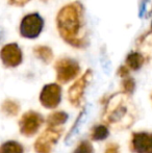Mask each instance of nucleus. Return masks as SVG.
I'll list each match as a JSON object with an SVG mask.
<instances>
[{
	"label": "nucleus",
	"mask_w": 152,
	"mask_h": 153,
	"mask_svg": "<svg viewBox=\"0 0 152 153\" xmlns=\"http://www.w3.org/2000/svg\"><path fill=\"white\" fill-rule=\"evenodd\" d=\"M56 28L61 38L74 48H85L89 44L85 22V7L79 1L64 5L56 15Z\"/></svg>",
	"instance_id": "1"
},
{
	"label": "nucleus",
	"mask_w": 152,
	"mask_h": 153,
	"mask_svg": "<svg viewBox=\"0 0 152 153\" xmlns=\"http://www.w3.org/2000/svg\"><path fill=\"white\" fill-rule=\"evenodd\" d=\"M136 108L126 94H116L108 99L103 119L116 129L129 128L136 120Z\"/></svg>",
	"instance_id": "2"
},
{
	"label": "nucleus",
	"mask_w": 152,
	"mask_h": 153,
	"mask_svg": "<svg viewBox=\"0 0 152 153\" xmlns=\"http://www.w3.org/2000/svg\"><path fill=\"white\" fill-rule=\"evenodd\" d=\"M43 28H44V19L39 13H30L22 18L19 26V32L23 38L33 40L40 36Z\"/></svg>",
	"instance_id": "3"
},
{
	"label": "nucleus",
	"mask_w": 152,
	"mask_h": 153,
	"mask_svg": "<svg viewBox=\"0 0 152 153\" xmlns=\"http://www.w3.org/2000/svg\"><path fill=\"white\" fill-rule=\"evenodd\" d=\"M56 79L61 83H67L78 76L80 67L76 61L68 57L57 59L54 65Z\"/></svg>",
	"instance_id": "4"
},
{
	"label": "nucleus",
	"mask_w": 152,
	"mask_h": 153,
	"mask_svg": "<svg viewBox=\"0 0 152 153\" xmlns=\"http://www.w3.org/2000/svg\"><path fill=\"white\" fill-rule=\"evenodd\" d=\"M63 128L48 127L37 139L35 143V150L37 153H51L55 143L59 140Z\"/></svg>",
	"instance_id": "5"
},
{
	"label": "nucleus",
	"mask_w": 152,
	"mask_h": 153,
	"mask_svg": "<svg viewBox=\"0 0 152 153\" xmlns=\"http://www.w3.org/2000/svg\"><path fill=\"white\" fill-rule=\"evenodd\" d=\"M92 76H93V72H92L91 69H87L85 72V74L81 77H79L75 82L70 87L69 91H68V97H69V101L73 106L78 107L81 104L83 93H85L87 83L91 80Z\"/></svg>",
	"instance_id": "6"
},
{
	"label": "nucleus",
	"mask_w": 152,
	"mask_h": 153,
	"mask_svg": "<svg viewBox=\"0 0 152 153\" xmlns=\"http://www.w3.org/2000/svg\"><path fill=\"white\" fill-rule=\"evenodd\" d=\"M0 59L6 68H16L23 61V53L17 43L6 44L0 49Z\"/></svg>",
	"instance_id": "7"
},
{
	"label": "nucleus",
	"mask_w": 152,
	"mask_h": 153,
	"mask_svg": "<svg viewBox=\"0 0 152 153\" xmlns=\"http://www.w3.org/2000/svg\"><path fill=\"white\" fill-rule=\"evenodd\" d=\"M62 100V88L57 83L44 85L40 94V102L44 107L52 109L57 107Z\"/></svg>",
	"instance_id": "8"
},
{
	"label": "nucleus",
	"mask_w": 152,
	"mask_h": 153,
	"mask_svg": "<svg viewBox=\"0 0 152 153\" xmlns=\"http://www.w3.org/2000/svg\"><path fill=\"white\" fill-rule=\"evenodd\" d=\"M43 123H44V119L39 113L27 111L22 116L19 122L20 131L25 137H33L38 132Z\"/></svg>",
	"instance_id": "9"
},
{
	"label": "nucleus",
	"mask_w": 152,
	"mask_h": 153,
	"mask_svg": "<svg viewBox=\"0 0 152 153\" xmlns=\"http://www.w3.org/2000/svg\"><path fill=\"white\" fill-rule=\"evenodd\" d=\"M130 149L133 153H152V132H133L130 141Z\"/></svg>",
	"instance_id": "10"
},
{
	"label": "nucleus",
	"mask_w": 152,
	"mask_h": 153,
	"mask_svg": "<svg viewBox=\"0 0 152 153\" xmlns=\"http://www.w3.org/2000/svg\"><path fill=\"white\" fill-rule=\"evenodd\" d=\"M145 62V56L142 53L138 52V51H132V52L128 53L125 59V66L127 67L129 70L138 71L143 67Z\"/></svg>",
	"instance_id": "11"
},
{
	"label": "nucleus",
	"mask_w": 152,
	"mask_h": 153,
	"mask_svg": "<svg viewBox=\"0 0 152 153\" xmlns=\"http://www.w3.org/2000/svg\"><path fill=\"white\" fill-rule=\"evenodd\" d=\"M33 54L38 57L39 59H41L45 64H49L51 62L53 59V52L52 49L48 46H44V45H39L33 48Z\"/></svg>",
	"instance_id": "12"
},
{
	"label": "nucleus",
	"mask_w": 152,
	"mask_h": 153,
	"mask_svg": "<svg viewBox=\"0 0 152 153\" xmlns=\"http://www.w3.org/2000/svg\"><path fill=\"white\" fill-rule=\"evenodd\" d=\"M68 119V115L65 111H55L51 114L47 118V124L48 127H57L64 124Z\"/></svg>",
	"instance_id": "13"
},
{
	"label": "nucleus",
	"mask_w": 152,
	"mask_h": 153,
	"mask_svg": "<svg viewBox=\"0 0 152 153\" xmlns=\"http://www.w3.org/2000/svg\"><path fill=\"white\" fill-rule=\"evenodd\" d=\"M0 153H24V148L18 142L7 141L0 145Z\"/></svg>",
	"instance_id": "14"
},
{
	"label": "nucleus",
	"mask_w": 152,
	"mask_h": 153,
	"mask_svg": "<svg viewBox=\"0 0 152 153\" xmlns=\"http://www.w3.org/2000/svg\"><path fill=\"white\" fill-rule=\"evenodd\" d=\"M110 130L104 125H96L91 131V139L93 141H103L108 137Z\"/></svg>",
	"instance_id": "15"
},
{
	"label": "nucleus",
	"mask_w": 152,
	"mask_h": 153,
	"mask_svg": "<svg viewBox=\"0 0 152 153\" xmlns=\"http://www.w3.org/2000/svg\"><path fill=\"white\" fill-rule=\"evenodd\" d=\"M1 109L6 116H10V117H14L17 116L20 111V106L17 102L13 100H5L2 103Z\"/></svg>",
	"instance_id": "16"
},
{
	"label": "nucleus",
	"mask_w": 152,
	"mask_h": 153,
	"mask_svg": "<svg viewBox=\"0 0 152 153\" xmlns=\"http://www.w3.org/2000/svg\"><path fill=\"white\" fill-rule=\"evenodd\" d=\"M122 93L126 95H131L134 91V88H136V82H134L133 78L131 77H126L122 81Z\"/></svg>",
	"instance_id": "17"
},
{
	"label": "nucleus",
	"mask_w": 152,
	"mask_h": 153,
	"mask_svg": "<svg viewBox=\"0 0 152 153\" xmlns=\"http://www.w3.org/2000/svg\"><path fill=\"white\" fill-rule=\"evenodd\" d=\"M73 153H94V148L90 142L82 141L79 143Z\"/></svg>",
	"instance_id": "18"
},
{
	"label": "nucleus",
	"mask_w": 152,
	"mask_h": 153,
	"mask_svg": "<svg viewBox=\"0 0 152 153\" xmlns=\"http://www.w3.org/2000/svg\"><path fill=\"white\" fill-rule=\"evenodd\" d=\"M30 0H7V3L13 6H18V7H22L25 4H27Z\"/></svg>",
	"instance_id": "19"
},
{
	"label": "nucleus",
	"mask_w": 152,
	"mask_h": 153,
	"mask_svg": "<svg viewBox=\"0 0 152 153\" xmlns=\"http://www.w3.org/2000/svg\"><path fill=\"white\" fill-rule=\"evenodd\" d=\"M118 75L123 77V78H126V77H128V75H129V69H128L125 65H123V66L120 67L119 70H118Z\"/></svg>",
	"instance_id": "20"
},
{
	"label": "nucleus",
	"mask_w": 152,
	"mask_h": 153,
	"mask_svg": "<svg viewBox=\"0 0 152 153\" xmlns=\"http://www.w3.org/2000/svg\"><path fill=\"white\" fill-rule=\"evenodd\" d=\"M104 153H120L119 152V146L116 145V144L112 143L110 145H108L105 149V152Z\"/></svg>",
	"instance_id": "21"
},
{
	"label": "nucleus",
	"mask_w": 152,
	"mask_h": 153,
	"mask_svg": "<svg viewBox=\"0 0 152 153\" xmlns=\"http://www.w3.org/2000/svg\"><path fill=\"white\" fill-rule=\"evenodd\" d=\"M3 40H4V31H3V29L0 27V43Z\"/></svg>",
	"instance_id": "22"
},
{
	"label": "nucleus",
	"mask_w": 152,
	"mask_h": 153,
	"mask_svg": "<svg viewBox=\"0 0 152 153\" xmlns=\"http://www.w3.org/2000/svg\"><path fill=\"white\" fill-rule=\"evenodd\" d=\"M151 31H152V21H151Z\"/></svg>",
	"instance_id": "23"
},
{
	"label": "nucleus",
	"mask_w": 152,
	"mask_h": 153,
	"mask_svg": "<svg viewBox=\"0 0 152 153\" xmlns=\"http://www.w3.org/2000/svg\"><path fill=\"white\" fill-rule=\"evenodd\" d=\"M42 1H47V0H42Z\"/></svg>",
	"instance_id": "24"
},
{
	"label": "nucleus",
	"mask_w": 152,
	"mask_h": 153,
	"mask_svg": "<svg viewBox=\"0 0 152 153\" xmlns=\"http://www.w3.org/2000/svg\"><path fill=\"white\" fill-rule=\"evenodd\" d=\"M151 98H152V97H151Z\"/></svg>",
	"instance_id": "25"
}]
</instances>
